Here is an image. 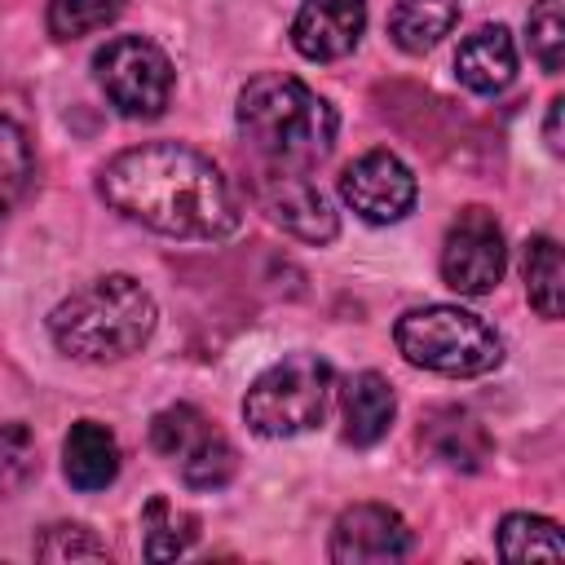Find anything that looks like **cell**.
<instances>
[{
    "instance_id": "1",
    "label": "cell",
    "mask_w": 565,
    "mask_h": 565,
    "mask_svg": "<svg viewBox=\"0 0 565 565\" xmlns=\"http://www.w3.org/2000/svg\"><path fill=\"white\" fill-rule=\"evenodd\" d=\"M97 190L119 216L168 238H225L243 216L225 172L181 141H146L119 150L102 168Z\"/></svg>"
},
{
    "instance_id": "2",
    "label": "cell",
    "mask_w": 565,
    "mask_h": 565,
    "mask_svg": "<svg viewBox=\"0 0 565 565\" xmlns=\"http://www.w3.org/2000/svg\"><path fill=\"white\" fill-rule=\"evenodd\" d=\"M238 132L265 159V168L309 172L335 146V110L305 79L269 71L243 84Z\"/></svg>"
},
{
    "instance_id": "3",
    "label": "cell",
    "mask_w": 565,
    "mask_h": 565,
    "mask_svg": "<svg viewBox=\"0 0 565 565\" xmlns=\"http://www.w3.org/2000/svg\"><path fill=\"white\" fill-rule=\"evenodd\" d=\"M154 296L128 274H102L49 313V335L66 358L119 362L154 335Z\"/></svg>"
},
{
    "instance_id": "4",
    "label": "cell",
    "mask_w": 565,
    "mask_h": 565,
    "mask_svg": "<svg viewBox=\"0 0 565 565\" xmlns=\"http://www.w3.org/2000/svg\"><path fill=\"white\" fill-rule=\"evenodd\" d=\"M393 340L411 366H424L450 380H472L503 362L499 331L481 313H468L459 305H424L402 313Z\"/></svg>"
},
{
    "instance_id": "5",
    "label": "cell",
    "mask_w": 565,
    "mask_h": 565,
    "mask_svg": "<svg viewBox=\"0 0 565 565\" xmlns=\"http://www.w3.org/2000/svg\"><path fill=\"white\" fill-rule=\"evenodd\" d=\"M327 406H331V366L318 353H287L252 380L243 397V419L260 437H296L318 428Z\"/></svg>"
},
{
    "instance_id": "6",
    "label": "cell",
    "mask_w": 565,
    "mask_h": 565,
    "mask_svg": "<svg viewBox=\"0 0 565 565\" xmlns=\"http://www.w3.org/2000/svg\"><path fill=\"white\" fill-rule=\"evenodd\" d=\"M93 75L124 119H159L172 102V62L146 35H115L93 53Z\"/></svg>"
},
{
    "instance_id": "7",
    "label": "cell",
    "mask_w": 565,
    "mask_h": 565,
    "mask_svg": "<svg viewBox=\"0 0 565 565\" xmlns=\"http://www.w3.org/2000/svg\"><path fill=\"white\" fill-rule=\"evenodd\" d=\"M150 446L181 468L190 490H221L238 472V455L221 428H212L194 406H168L150 419Z\"/></svg>"
},
{
    "instance_id": "8",
    "label": "cell",
    "mask_w": 565,
    "mask_h": 565,
    "mask_svg": "<svg viewBox=\"0 0 565 565\" xmlns=\"http://www.w3.org/2000/svg\"><path fill=\"white\" fill-rule=\"evenodd\" d=\"M508 269V247L503 230L486 207H463L441 243V278L459 296H486L499 287Z\"/></svg>"
},
{
    "instance_id": "9",
    "label": "cell",
    "mask_w": 565,
    "mask_h": 565,
    "mask_svg": "<svg viewBox=\"0 0 565 565\" xmlns=\"http://www.w3.org/2000/svg\"><path fill=\"white\" fill-rule=\"evenodd\" d=\"M340 194L362 221L393 225L415 207L419 185H415V172L393 150H366L340 172Z\"/></svg>"
},
{
    "instance_id": "10",
    "label": "cell",
    "mask_w": 565,
    "mask_h": 565,
    "mask_svg": "<svg viewBox=\"0 0 565 565\" xmlns=\"http://www.w3.org/2000/svg\"><path fill=\"white\" fill-rule=\"evenodd\" d=\"M256 199L265 207V216L274 225H282L287 234H296L300 243H331L340 234V221L327 203V194L305 177V172H282V168H269L256 185Z\"/></svg>"
},
{
    "instance_id": "11",
    "label": "cell",
    "mask_w": 565,
    "mask_h": 565,
    "mask_svg": "<svg viewBox=\"0 0 565 565\" xmlns=\"http://www.w3.org/2000/svg\"><path fill=\"white\" fill-rule=\"evenodd\" d=\"M406 552H411V525L388 503H353L331 525V561L335 565L402 561Z\"/></svg>"
},
{
    "instance_id": "12",
    "label": "cell",
    "mask_w": 565,
    "mask_h": 565,
    "mask_svg": "<svg viewBox=\"0 0 565 565\" xmlns=\"http://www.w3.org/2000/svg\"><path fill=\"white\" fill-rule=\"evenodd\" d=\"M366 26V0H305L291 22V44L309 62H340L358 49Z\"/></svg>"
},
{
    "instance_id": "13",
    "label": "cell",
    "mask_w": 565,
    "mask_h": 565,
    "mask_svg": "<svg viewBox=\"0 0 565 565\" xmlns=\"http://www.w3.org/2000/svg\"><path fill=\"white\" fill-rule=\"evenodd\" d=\"M455 75L463 88L490 97V93H503L516 75V44H512V31L508 26H477L472 35L459 40V53H455Z\"/></svg>"
},
{
    "instance_id": "14",
    "label": "cell",
    "mask_w": 565,
    "mask_h": 565,
    "mask_svg": "<svg viewBox=\"0 0 565 565\" xmlns=\"http://www.w3.org/2000/svg\"><path fill=\"white\" fill-rule=\"evenodd\" d=\"M62 472L75 490H106L119 477V441L106 424L79 419L62 441Z\"/></svg>"
},
{
    "instance_id": "15",
    "label": "cell",
    "mask_w": 565,
    "mask_h": 565,
    "mask_svg": "<svg viewBox=\"0 0 565 565\" xmlns=\"http://www.w3.org/2000/svg\"><path fill=\"white\" fill-rule=\"evenodd\" d=\"M340 411H344V441L353 446H375L388 428H393V415H397V397H393V384L375 371H362L344 384V397H340Z\"/></svg>"
},
{
    "instance_id": "16",
    "label": "cell",
    "mask_w": 565,
    "mask_h": 565,
    "mask_svg": "<svg viewBox=\"0 0 565 565\" xmlns=\"http://www.w3.org/2000/svg\"><path fill=\"white\" fill-rule=\"evenodd\" d=\"M459 22V0H397L388 13V35L402 53H428Z\"/></svg>"
},
{
    "instance_id": "17",
    "label": "cell",
    "mask_w": 565,
    "mask_h": 565,
    "mask_svg": "<svg viewBox=\"0 0 565 565\" xmlns=\"http://www.w3.org/2000/svg\"><path fill=\"white\" fill-rule=\"evenodd\" d=\"M424 437L433 446L437 459H446L450 468H463V472H477L486 459H490V433L468 415V411H437L428 424H424Z\"/></svg>"
},
{
    "instance_id": "18",
    "label": "cell",
    "mask_w": 565,
    "mask_h": 565,
    "mask_svg": "<svg viewBox=\"0 0 565 565\" xmlns=\"http://www.w3.org/2000/svg\"><path fill=\"white\" fill-rule=\"evenodd\" d=\"M199 534V516L181 503H172L168 494H154L141 508V552L146 561H172L181 556Z\"/></svg>"
},
{
    "instance_id": "19",
    "label": "cell",
    "mask_w": 565,
    "mask_h": 565,
    "mask_svg": "<svg viewBox=\"0 0 565 565\" xmlns=\"http://www.w3.org/2000/svg\"><path fill=\"white\" fill-rule=\"evenodd\" d=\"M494 547L503 561H565V539L556 521L530 512H508L494 530Z\"/></svg>"
},
{
    "instance_id": "20",
    "label": "cell",
    "mask_w": 565,
    "mask_h": 565,
    "mask_svg": "<svg viewBox=\"0 0 565 565\" xmlns=\"http://www.w3.org/2000/svg\"><path fill=\"white\" fill-rule=\"evenodd\" d=\"M525 296L539 309V318L556 322L561 300H565V269H561V247L556 238L539 234L525 243Z\"/></svg>"
},
{
    "instance_id": "21",
    "label": "cell",
    "mask_w": 565,
    "mask_h": 565,
    "mask_svg": "<svg viewBox=\"0 0 565 565\" xmlns=\"http://www.w3.org/2000/svg\"><path fill=\"white\" fill-rule=\"evenodd\" d=\"M124 13V0H49V31L57 40H79L110 26Z\"/></svg>"
},
{
    "instance_id": "22",
    "label": "cell",
    "mask_w": 565,
    "mask_h": 565,
    "mask_svg": "<svg viewBox=\"0 0 565 565\" xmlns=\"http://www.w3.org/2000/svg\"><path fill=\"white\" fill-rule=\"evenodd\" d=\"M26 181H31V141L13 119L0 115V216L18 203Z\"/></svg>"
},
{
    "instance_id": "23",
    "label": "cell",
    "mask_w": 565,
    "mask_h": 565,
    "mask_svg": "<svg viewBox=\"0 0 565 565\" xmlns=\"http://www.w3.org/2000/svg\"><path fill=\"white\" fill-rule=\"evenodd\" d=\"M530 53L539 57V66L547 75L561 71L565 62V13H561V0H539L530 9Z\"/></svg>"
},
{
    "instance_id": "24",
    "label": "cell",
    "mask_w": 565,
    "mask_h": 565,
    "mask_svg": "<svg viewBox=\"0 0 565 565\" xmlns=\"http://www.w3.org/2000/svg\"><path fill=\"white\" fill-rule=\"evenodd\" d=\"M35 477V437L26 424H0V494L22 490Z\"/></svg>"
},
{
    "instance_id": "25",
    "label": "cell",
    "mask_w": 565,
    "mask_h": 565,
    "mask_svg": "<svg viewBox=\"0 0 565 565\" xmlns=\"http://www.w3.org/2000/svg\"><path fill=\"white\" fill-rule=\"evenodd\" d=\"M35 556L40 561H106V543L93 539L88 525H49L35 539Z\"/></svg>"
},
{
    "instance_id": "26",
    "label": "cell",
    "mask_w": 565,
    "mask_h": 565,
    "mask_svg": "<svg viewBox=\"0 0 565 565\" xmlns=\"http://www.w3.org/2000/svg\"><path fill=\"white\" fill-rule=\"evenodd\" d=\"M561 106H565V102L552 97V102H547V124H543V137H547V150H552V154H561Z\"/></svg>"
}]
</instances>
